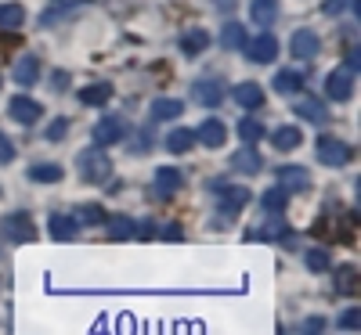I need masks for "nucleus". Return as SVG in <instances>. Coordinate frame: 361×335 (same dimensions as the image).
<instances>
[{
	"instance_id": "obj_9",
	"label": "nucleus",
	"mask_w": 361,
	"mask_h": 335,
	"mask_svg": "<svg viewBox=\"0 0 361 335\" xmlns=\"http://www.w3.org/2000/svg\"><path fill=\"white\" fill-rule=\"evenodd\" d=\"M8 115L15 119V123H22V127H33L37 119L44 115V108H40V101H33V98H11Z\"/></svg>"
},
{
	"instance_id": "obj_20",
	"label": "nucleus",
	"mask_w": 361,
	"mask_h": 335,
	"mask_svg": "<svg viewBox=\"0 0 361 335\" xmlns=\"http://www.w3.org/2000/svg\"><path fill=\"white\" fill-rule=\"evenodd\" d=\"M66 177V170L58 163H37L29 166V180H37V184H58V180Z\"/></svg>"
},
{
	"instance_id": "obj_26",
	"label": "nucleus",
	"mask_w": 361,
	"mask_h": 335,
	"mask_svg": "<svg viewBox=\"0 0 361 335\" xmlns=\"http://www.w3.org/2000/svg\"><path fill=\"white\" fill-rule=\"evenodd\" d=\"M300 141H304V134H300L296 127H279L275 130V148L279 151H293V148H300Z\"/></svg>"
},
{
	"instance_id": "obj_35",
	"label": "nucleus",
	"mask_w": 361,
	"mask_h": 335,
	"mask_svg": "<svg viewBox=\"0 0 361 335\" xmlns=\"http://www.w3.org/2000/svg\"><path fill=\"white\" fill-rule=\"evenodd\" d=\"M66 130H69V119H54V123L47 127V134H44V137L58 144V141H62V137H66Z\"/></svg>"
},
{
	"instance_id": "obj_16",
	"label": "nucleus",
	"mask_w": 361,
	"mask_h": 335,
	"mask_svg": "<svg viewBox=\"0 0 361 335\" xmlns=\"http://www.w3.org/2000/svg\"><path fill=\"white\" fill-rule=\"evenodd\" d=\"M231 166L238 170V173H260V151H257V144H243L231 156Z\"/></svg>"
},
{
	"instance_id": "obj_3",
	"label": "nucleus",
	"mask_w": 361,
	"mask_h": 335,
	"mask_svg": "<svg viewBox=\"0 0 361 335\" xmlns=\"http://www.w3.org/2000/svg\"><path fill=\"white\" fill-rule=\"evenodd\" d=\"M127 137V123L119 115H102L94 123V144L98 148H109V144H119Z\"/></svg>"
},
{
	"instance_id": "obj_36",
	"label": "nucleus",
	"mask_w": 361,
	"mask_h": 335,
	"mask_svg": "<svg viewBox=\"0 0 361 335\" xmlns=\"http://www.w3.org/2000/svg\"><path fill=\"white\" fill-rule=\"evenodd\" d=\"M340 328H347V331H354V328H361V310H357V307H350V310H343V317H340Z\"/></svg>"
},
{
	"instance_id": "obj_18",
	"label": "nucleus",
	"mask_w": 361,
	"mask_h": 335,
	"mask_svg": "<svg viewBox=\"0 0 361 335\" xmlns=\"http://www.w3.org/2000/svg\"><path fill=\"white\" fill-rule=\"evenodd\" d=\"M243 108H260L264 105V90H260V83H253V80H246V83H238L235 87V94H231Z\"/></svg>"
},
{
	"instance_id": "obj_31",
	"label": "nucleus",
	"mask_w": 361,
	"mask_h": 335,
	"mask_svg": "<svg viewBox=\"0 0 361 335\" xmlns=\"http://www.w3.org/2000/svg\"><path fill=\"white\" fill-rule=\"evenodd\" d=\"M354 289H357V270L354 267H340L336 270V292L340 296H350Z\"/></svg>"
},
{
	"instance_id": "obj_6",
	"label": "nucleus",
	"mask_w": 361,
	"mask_h": 335,
	"mask_svg": "<svg viewBox=\"0 0 361 335\" xmlns=\"http://www.w3.org/2000/svg\"><path fill=\"white\" fill-rule=\"evenodd\" d=\"M243 51L250 54V62L267 65V62H275V54H279V40L271 37V33H264V37H257V40H246Z\"/></svg>"
},
{
	"instance_id": "obj_19",
	"label": "nucleus",
	"mask_w": 361,
	"mask_h": 335,
	"mask_svg": "<svg viewBox=\"0 0 361 335\" xmlns=\"http://www.w3.org/2000/svg\"><path fill=\"white\" fill-rule=\"evenodd\" d=\"M76 231H80V224H76L73 213H54V217H51V234H54L58 241L76 238Z\"/></svg>"
},
{
	"instance_id": "obj_4",
	"label": "nucleus",
	"mask_w": 361,
	"mask_h": 335,
	"mask_svg": "<svg viewBox=\"0 0 361 335\" xmlns=\"http://www.w3.org/2000/svg\"><path fill=\"white\" fill-rule=\"evenodd\" d=\"M318 163L325 166H347L350 163V148L340 141V137H318Z\"/></svg>"
},
{
	"instance_id": "obj_7",
	"label": "nucleus",
	"mask_w": 361,
	"mask_h": 335,
	"mask_svg": "<svg viewBox=\"0 0 361 335\" xmlns=\"http://www.w3.org/2000/svg\"><path fill=\"white\" fill-rule=\"evenodd\" d=\"M4 234L15 241V246H25V241H33V238H37L33 220H29L25 213H11V217H4Z\"/></svg>"
},
{
	"instance_id": "obj_24",
	"label": "nucleus",
	"mask_w": 361,
	"mask_h": 335,
	"mask_svg": "<svg viewBox=\"0 0 361 335\" xmlns=\"http://www.w3.org/2000/svg\"><path fill=\"white\" fill-rule=\"evenodd\" d=\"M180 112H185V105L177 98H156L152 101V119H177Z\"/></svg>"
},
{
	"instance_id": "obj_32",
	"label": "nucleus",
	"mask_w": 361,
	"mask_h": 335,
	"mask_svg": "<svg viewBox=\"0 0 361 335\" xmlns=\"http://www.w3.org/2000/svg\"><path fill=\"white\" fill-rule=\"evenodd\" d=\"M109 234L123 241V238H134L137 231H134V220H130V217H112V220H109Z\"/></svg>"
},
{
	"instance_id": "obj_10",
	"label": "nucleus",
	"mask_w": 361,
	"mask_h": 335,
	"mask_svg": "<svg viewBox=\"0 0 361 335\" xmlns=\"http://www.w3.org/2000/svg\"><path fill=\"white\" fill-rule=\"evenodd\" d=\"M192 94H195V101L206 105V108H221L224 87H221V80H199V83L192 87Z\"/></svg>"
},
{
	"instance_id": "obj_39",
	"label": "nucleus",
	"mask_w": 361,
	"mask_h": 335,
	"mask_svg": "<svg viewBox=\"0 0 361 335\" xmlns=\"http://www.w3.org/2000/svg\"><path fill=\"white\" fill-rule=\"evenodd\" d=\"M325 328V321H318V317H311L307 324H304V331H322Z\"/></svg>"
},
{
	"instance_id": "obj_38",
	"label": "nucleus",
	"mask_w": 361,
	"mask_h": 335,
	"mask_svg": "<svg viewBox=\"0 0 361 335\" xmlns=\"http://www.w3.org/2000/svg\"><path fill=\"white\" fill-rule=\"evenodd\" d=\"M11 159H15V141H8L4 134H0V166L11 163Z\"/></svg>"
},
{
	"instance_id": "obj_33",
	"label": "nucleus",
	"mask_w": 361,
	"mask_h": 335,
	"mask_svg": "<svg viewBox=\"0 0 361 335\" xmlns=\"http://www.w3.org/2000/svg\"><path fill=\"white\" fill-rule=\"evenodd\" d=\"M73 217H76V224L83 227V224H102L105 213H102L98 206H80V209H73Z\"/></svg>"
},
{
	"instance_id": "obj_37",
	"label": "nucleus",
	"mask_w": 361,
	"mask_h": 335,
	"mask_svg": "<svg viewBox=\"0 0 361 335\" xmlns=\"http://www.w3.org/2000/svg\"><path fill=\"white\" fill-rule=\"evenodd\" d=\"M343 8H357V0H325V4H322L325 15H340Z\"/></svg>"
},
{
	"instance_id": "obj_21",
	"label": "nucleus",
	"mask_w": 361,
	"mask_h": 335,
	"mask_svg": "<svg viewBox=\"0 0 361 335\" xmlns=\"http://www.w3.org/2000/svg\"><path fill=\"white\" fill-rule=\"evenodd\" d=\"M209 47V33H206V29H188V33L185 37H180V51H185L188 58H195V54H202Z\"/></svg>"
},
{
	"instance_id": "obj_14",
	"label": "nucleus",
	"mask_w": 361,
	"mask_h": 335,
	"mask_svg": "<svg viewBox=\"0 0 361 335\" xmlns=\"http://www.w3.org/2000/svg\"><path fill=\"white\" fill-rule=\"evenodd\" d=\"M40 80V58L37 54H22L15 62V83L18 87H33Z\"/></svg>"
},
{
	"instance_id": "obj_15",
	"label": "nucleus",
	"mask_w": 361,
	"mask_h": 335,
	"mask_svg": "<svg viewBox=\"0 0 361 335\" xmlns=\"http://www.w3.org/2000/svg\"><path fill=\"white\" fill-rule=\"evenodd\" d=\"M180 184H185V173H180L177 166H159L156 170V191L166 198V195H173Z\"/></svg>"
},
{
	"instance_id": "obj_12",
	"label": "nucleus",
	"mask_w": 361,
	"mask_h": 335,
	"mask_svg": "<svg viewBox=\"0 0 361 335\" xmlns=\"http://www.w3.org/2000/svg\"><path fill=\"white\" fill-rule=\"evenodd\" d=\"M279 184L286 191H307L311 188V173L304 166H279Z\"/></svg>"
},
{
	"instance_id": "obj_11",
	"label": "nucleus",
	"mask_w": 361,
	"mask_h": 335,
	"mask_svg": "<svg viewBox=\"0 0 361 335\" xmlns=\"http://www.w3.org/2000/svg\"><path fill=\"white\" fill-rule=\"evenodd\" d=\"M293 112L304 119V123H314V127H322L325 119H329V112H325V105L318 101V98H311V94H304V98H296V105H293Z\"/></svg>"
},
{
	"instance_id": "obj_27",
	"label": "nucleus",
	"mask_w": 361,
	"mask_h": 335,
	"mask_svg": "<svg viewBox=\"0 0 361 335\" xmlns=\"http://www.w3.org/2000/svg\"><path fill=\"white\" fill-rule=\"evenodd\" d=\"M25 22L22 4H0V29H18Z\"/></svg>"
},
{
	"instance_id": "obj_34",
	"label": "nucleus",
	"mask_w": 361,
	"mask_h": 335,
	"mask_svg": "<svg viewBox=\"0 0 361 335\" xmlns=\"http://www.w3.org/2000/svg\"><path fill=\"white\" fill-rule=\"evenodd\" d=\"M238 137H243L246 144H257L264 137V127L257 123V119H243V123H238Z\"/></svg>"
},
{
	"instance_id": "obj_23",
	"label": "nucleus",
	"mask_w": 361,
	"mask_h": 335,
	"mask_svg": "<svg viewBox=\"0 0 361 335\" xmlns=\"http://www.w3.org/2000/svg\"><path fill=\"white\" fill-rule=\"evenodd\" d=\"M243 44H246V25L228 22V25L221 29V47H228V51H238Z\"/></svg>"
},
{
	"instance_id": "obj_29",
	"label": "nucleus",
	"mask_w": 361,
	"mask_h": 335,
	"mask_svg": "<svg viewBox=\"0 0 361 335\" xmlns=\"http://www.w3.org/2000/svg\"><path fill=\"white\" fill-rule=\"evenodd\" d=\"M286 195H289V191L279 184V188H267V191L260 195V202H264L267 213H282V209H286Z\"/></svg>"
},
{
	"instance_id": "obj_40",
	"label": "nucleus",
	"mask_w": 361,
	"mask_h": 335,
	"mask_svg": "<svg viewBox=\"0 0 361 335\" xmlns=\"http://www.w3.org/2000/svg\"><path fill=\"white\" fill-rule=\"evenodd\" d=\"M347 65H350V69L361 65V51H350V54H347Z\"/></svg>"
},
{
	"instance_id": "obj_17",
	"label": "nucleus",
	"mask_w": 361,
	"mask_h": 335,
	"mask_svg": "<svg viewBox=\"0 0 361 335\" xmlns=\"http://www.w3.org/2000/svg\"><path fill=\"white\" fill-rule=\"evenodd\" d=\"M250 18H253V25H275L279 0H250Z\"/></svg>"
},
{
	"instance_id": "obj_1",
	"label": "nucleus",
	"mask_w": 361,
	"mask_h": 335,
	"mask_svg": "<svg viewBox=\"0 0 361 335\" xmlns=\"http://www.w3.org/2000/svg\"><path fill=\"white\" fill-rule=\"evenodd\" d=\"M76 166H80V177L87 180V184H105V180L112 177V159L105 156L98 144L87 148V151H80Z\"/></svg>"
},
{
	"instance_id": "obj_28",
	"label": "nucleus",
	"mask_w": 361,
	"mask_h": 335,
	"mask_svg": "<svg viewBox=\"0 0 361 335\" xmlns=\"http://www.w3.org/2000/svg\"><path fill=\"white\" fill-rule=\"evenodd\" d=\"M300 83H304V76L293 72V69H286V72H279V76H275V90H279V94H296Z\"/></svg>"
},
{
	"instance_id": "obj_25",
	"label": "nucleus",
	"mask_w": 361,
	"mask_h": 335,
	"mask_svg": "<svg viewBox=\"0 0 361 335\" xmlns=\"http://www.w3.org/2000/svg\"><path fill=\"white\" fill-rule=\"evenodd\" d=\"M195 144V130H185V127H180V130H173L170 137H166V148L173 151V156H185V151Z\"/></svg>"
},
{
	"instance_id": "obj_8",
	"label": "nucleus",
	"mask_w": 361,
	"mask_h": 335,
	"mask_svg": "<svg viewBox=\"0 0 361 335\" xmlns=\"http://www.w3.org/2000/svg\"><path fill=\"white\" fill-rule=\"evenodd\" d=\"M318 47H322V40H318L314 29H296L293 40H289V51H293V58H300V62L314 58V54H318Z\"/></svg>"
},
{
	"instance_id": "obj_2",
	"label": "nucleus",
	"mask_w": 361,
	"mask_h": 335,
	"mask_svg": "<svg viewBox=\"0 0 361 335\" xmlns=\"http://www.w3.org/2000/svg\"><path fill=\"white\" fill-rule=\"evenodd\" d=\"M325 94L333 98L336 105L350 101V98H354V69H350V65H340V69L329 72V76H325Z\"/></svg>"
},
{
	"instance_id": "obj_13",
	"label": "nucleus",
	"mask_w": 361,
	"mask_h": 335,
	"mask_svg": "<svg viewBox=\"0 0 361 335\" xmlns=\"http://www.w3.org/2000/svg\"><path fill=\"white\" fill-rule=\"evenodd\" d=\"M195 141L206 144V148H221L228 141V127L221 123V119H206V123L195 130Z\"/></svg>"
},
{
	"instance_id": "obj_41",
	"label": "nucleus",
	"mask_w": 361,
	"mask_h": 335,
	"mask_svg": "<svg viewBox=\"0 0 361 335\" xmlns=\"http://www.w3.org/2000/svg\"><path fill=\"white\" fill-rule=\"evenodd\" d=\"M214 8H221V11H231V8H235V0H214Z\"/></svg>"
},
{
	"instance_id": "obj_22",
	"label": "nucleus",
	"mask_w": 361,
	"mask_h": 335,
	"mask_svg": "<svg viewBox=\"0 0 361 335\" xmlns=\"http://www.w3.org/2000/svg\"><path fill=\"white\" fill-rule=\"evenodd\" d=\"M109 98H112V87H109V83H90V87H80V101H83V105L102 108V105H109Z\"/></svg>"
},
{
	"instance_id": "obj_30",
	"label": "nucleus",
	"mask_w": 361,
	"mask_h": 335,
	"mask_svg": "<svg viewBox=\"0 0 361 335\" xmlns=\"http://www.w3.org/2000/svg\"><path fill=\"white\" fill-rule=\"evenodd\" d=\"M304 263H307V270H314V274H325L329 267H333V260H329L325 249H307V253H304Z\"/></svg>"
},
{
	"instance_id": "obj_5",
	"label": "nucleus",
	"mask_w": 361,
	"mask_h": 335,
	"mask_svg": "<svg viewBox=\"0 0 361 335\" xmlns=\"http://www.w3.org/2000/svg\"><path fill=\"white\" fill-rule=\"evenodd\" d=\"M250 198H253V195H250L246 188H238V184H221V188H217V209L228 213V217H235L238 209H246Z\"/></svg>"
}]
</instances>
